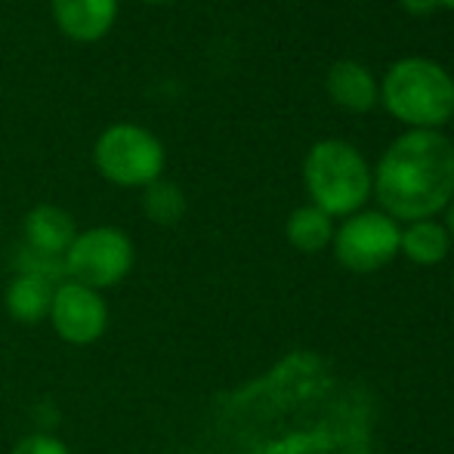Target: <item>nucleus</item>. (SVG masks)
<instances>
[{"mask_svg":"<svg viewBox=\"0 0 454 454\" xmlns=\"http://www.w3.org/2000/svg\"><path fill=\"white\" fill-rule=\"evenodd\" d=\"M451 235L439 220H414L402 226L399 254L414 266H436L449 257Z\"/></svg>","mask_w":454,"mask_h":454,"instance_id":"obj_12","label":"nucleus"},{"mask_svg":"<svg viewBox=\"0 0 454 454\" xmlns=\"http://www.w3.org/2000/svg\"><path fill=\"white\" fill-rule=\"evenodd\" d=\"M442 214H445V223H442V226L449 229V235H451V239H454V198H451V201H449V207H445Z\"/></svg>","mask_w":454,"mask_h":454,"instance_id":"obj_18","label":"nucleus"},{"mask_svg":"<svg viewBox=\"0 0 454 454\" xmlns=\"http://www.w3.org/2000/svg\"><path fill=\"white\" fill-rule=\"evenodd\" d=\"M325 93L334 106L362 114L380 102V81L374 78V72L364 62L340 59L325 74Z\"/></svg>","mask_w":454,"mask_h":454,"instance_id":"obj_10","label":"nucleus"},{"mask_svg":"<svg viewBox=\"0 0 454 454\" xmlns=\"http://www.w3.org/2000/svg\"><path fill=\"white\" fill-rule=\"evenodd\" d=\"M334 216H328L325 210H318L316 204H303L287 216L285 235L297 251L303 254H318L325 247H331L334 241Z\"/></svg>","mask_w":454,"mask_h":454,"instance_id":"obj_13","label":"nucleus"},{"mask_svg":"<svg viewBox=\"0 0 454 454\" xmlns=\"http://www.w3.org/2000/svg\"><path fill=\"white\" fill-rule=\"evenodd\" d=\"M50 10L68 41L96 43L114 28L121 0H50Z\"/></svg>","mask_w":454,"mask_h":454,"instance_id":"obj_8","label":"nucleus"},{"mask_svg":"<svg viewBox=\"0 0 454 454\" xmlns=\"http://www.w3.org/2000/svg\"><path fill=\"white\" fill-rule=\"evenodd\" d=\"M399 6L414 19H427L439 10V0H399Z\"/></svg>","mask_w":454,"mask_h":454,"instance_id":"obj_17","label":"nucleus"},{"mask_svg":"<svg viewBox=\"0 0 454 454\" xmlns=\"http://www.w3.org/2000/svg\"><path fill=\"white\" fill-rule=\"evenodd\" d=\"M303 185L309 204L328 216H353L371 198V164L347 139H318L303 158Z\"/></svg>","mask_w":454,"mask_h":454,"instance_id":"obj_3","label":"nucleus"},{"mask_svg":"<svg viewBox=\"0 0 454 454\" xmlns=\"http://www.w3.org/2000/svg\"><path fill=\"white\" fill-rule=\"evenodd\" d=\"M93 168L112 185L145 189L164 176L168 149L149 127L121 121V124L106 127L93 143Z\"/></svg>","mask_w":454,"mask_h":454,"instance_id":"obj_4","label":"nucleus"},{"mask_svg":"<svg viewBox=\"0 0 454 454\" xmlns=\"http://www.w3.org/2000/svg\"><path fill=\"white\" fill-rule=\"evenodd\" d=\"M402 223L383 210H359L334 229V257L349 272H377L399 257Z\"/></svg>","mask_w":454,"mask_h":454,"instance_id":"obj_6","label":"nucleus"},{"mask_svg":"<svg viewBox=\"0 0 454 454\" xmlns=\"http://www.w3.org/2000/svg\"><path fill=\"white\" fill-rule=\"evenodd\" d=\"M371 195L395 223L436 220L454 198V143L442 130H405L371 168Z\"/></svg>","mask_w":454,"mask_h":454,"instance_id":"obj_1","label":"nucleus"},{"mask_svg":"<svg viewBox=\"0 0 454 454\" xmlns=\"http://www.w3.org/2000/svg\"><path fill=\"white\" fill-rule=\"evenodd\" d=\"M12 454H72L66 442H59L50 433H31V436L19 439Z\"/></svg>","mask_w":454,"mask_h":454,"instance_id":"obj_16","label":"nucleus"},{"mask_svg":"<svg viewBox=\"0 0 454 454\" xmlns=\"http://www.w3.org/2000/svg\"><path fill=\"white\" fill-rule=\"evenodd\" d=\"M56 285L41 275L16 272V278L6 287V309L16 322L22 325H37L43 318H50V306H53Z\"/></svg>","mask_w":454,"mask_h":454,"instance_id":"obj_11","label":"nucleus"},{"mask_svg":"<svg viewBox=\"0 0 454 454\" xmlns=\"http://www.w3.org/2000/svg\"><path fill=\"white\" fill-rule=\"evenodd\" d=\"M78 239L74 216L59 204H37L22 220V245L47 257H66L72 241Z\"/></svg>","mask_w":454,"mask_h":454,"instance_id":"obj_9","label":"nucleus"},{"mask_svg":"<svg viewBox=\"0 0 454 454\" xmlns=\"http://www.w3.org/2000/svg\"><path fill=\"white\" fill-rule=\"evenodd\" d=\"M16 270L28 272V275H41V278H50L53 285H62L59 278H66V263H62V257H47V254L28 251L25 245L16 251Z\"/></svg>","mask_w":454,"mask_h":454,"instance_id":"obj_15","label":"nucleus"},{"mask_svg":"<svg viewBox=\"0 0 454 454\" xmlns=\"http://www.w3.org/2000/svg\"><path fill=\"white\" fill-rule=\"evenodd\" d=\"M53 331L72 347H90L108 328V306L99 291L84 287L78 281L56 285L53 306H50Z\"/></svg>","mask_w":454,"mask_h":454,"instance_id":"obj_7","label":"nucleus"},{"mask_svg":"<svg viewBox=\"0 0 454 454\" xmlns=\"http://www.w3.org/2000/svg\"><path fill=\"white\" fill-rule=\"evenodd\" d=\"M143 4H152V6H161V4H174V0H143Z\"/></svg>","mask_w":454,"mask_h":454,"instance_id":"obj_19","label":"nucleus"},{"mask_svg":"<svg viewBox=\"0 0 454 454\" xmlns=\"http://www.w3.org/2000/svg\"><path fill=\"white\" fill-rule=\"evenodd\" d=\"M439 6H442V10H454V0H439Z\"/></svg>","mask_w":454,"mask_h":454,"instance_id":"obj_20","label":"nucleus"},{"mask_svg":"<svg viewBox=\"0 0 454 454\" xmlns=\"http://www.w3.org/2000/svg\"><path fill=\"white\" fill-rule=\"evenodd\" d=\"M185 207H189L185 192L164 176L143 189V214L158 226H176L185 216Z\"/></svg>","mask_w":454,"mask_h":454,"instance_id":"obj_14","label":"nucleus"},{"mask_svg":"<svg viewBox=\"0 0 454 454\" xmlns=\"http://www.w3.org/2000/svg\"><path fill=\"white\" fill-rule=\"evenodd\" d=\"M133 260L137 254H133V241L124 229L93 226L78 232L62 263H66L68 281H78V285L102 294L106 287L121 285L130 275Z\"/></svg>","mask_w":454,"mask_h":454,"instance_id":"obj_5","label":"nucleus"},{"mask_svg":"<svg viewBox=\"0 0 454 454\" xmlns=\"http://www.w3.org/2000/svg\"><path fill=\"white\" fill-rule=\"evenodd\" d=\"M380 106L405 130H442L454 118V74L430 56H402L380 78Z\"/></svg>","mask_w":454,"mask_h":454,"instance_id":"obj_2","label":"nucleus"}]
</instances>
